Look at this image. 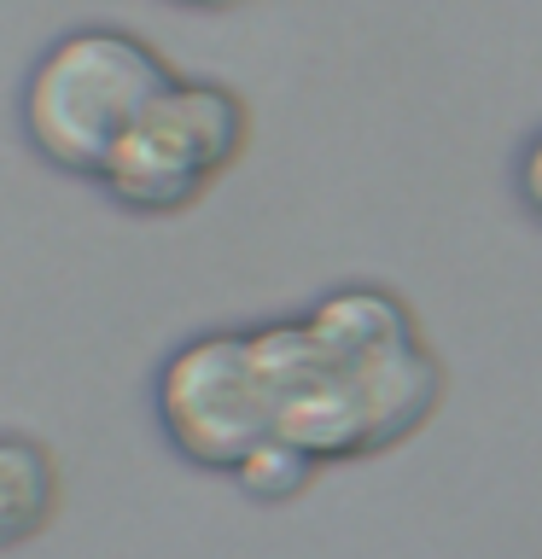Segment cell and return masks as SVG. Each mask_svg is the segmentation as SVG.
Instances as JSON below:
<instances>
[{"instance_id": "cell-6", "label": "cell", "mask_w": 542, "mask_h": 559, "mask_svg": "<svg viewBox=\"0 0 542 559\" xmlns=\"http://www.w3.org/2000/svg\"><path fill=\"white\" fill-rule=\"evenodd\" d=\"M519 199H525V210H531V216L542 222V129L531 134V146L519 152Z\"/></svg>"}, {"instance_id": "cell-2", "label": "cell", "mask_w": 542, "mask_h": 559, "mask_svg": "<svg viewBox=\"0 0 542 559\" xmlns=\"http://www.w3.org/2000/svg\"><path fill=\"white\" fill-rule=\"evenodd\" d=\"M245 146V105L210 82H169L122 134L99 187L134 216L187 210Z\"/></svg>"}, {"instance_id": "cell-4", "label": "cell", "mask_w": 542, "mask_h": 559, "mask_svg": "<svg viewBox=\"0 0 542 559\" xmlns=\"http://www.w3.org/2000/svg\"><path fill=\"white\" fill-rule=\"evenodd\" d=\"M59 501V478L42 443L30 437H0V548H17L47 524Z\"/></svg>"}, {"instance_id": "cell-3", "label": "cell", "mask_w": 542, "mask_h": 559, "mask_svg": "<svg viewBox=\"0 0 542 559\" xmlns=\"http://www.w3.org/2000/svg\"><path fill=\"white\" fill-rule=\"evenodd\" d=\"M157 414L175 449L199 466H239L245 449L274 437V384L251 338H199L175 349L157 379Z\"/></svg>"}, {"instance_id": "cell-1", "label": "cell", "mask_w": 542, "mask_h": 559, "mask_svg": "<svg viewBox=\"0 0 542 559\" xmlns=\"http://www.w3.org/2000/svg\"><path fill=\"white\" fill-rule=\"evenodd\" d=\"M175 76L129 29H76L35 59L24 82V134L64 175H94L111 164L122 134Z\"/></svg>"}, {"instance_id": "cell-5", "label": "cell", "mask_w": 542, "mask_h": 559, "mask_svg": "<svg viewBox=\"0 0 542 559\" xmlns=\"http://www.w3.org/2000/svg\"><path fill=\"white\" fill-rule=\"evenodd\" d=\"M234 472H239L245 496H257V501H286V496H297V489L309 484L315 461H309L297 443H286V437H262L257 449L239 454Z\"/></svg>"}, {"instance_id": "cell-7", "label": "cell", "mask_w": 542, "mask_h": 559, "mask_svg": "<svg viewBox=\"0 0 542 559\" xmlns=\"http://www.w3.org/2000/svg\"><path fill=\"white\" fill-rule=\"evenodd\" d=\"M175 7H204L210 12V7H239V0H175Z\"/></svg>"}]
</instances>
